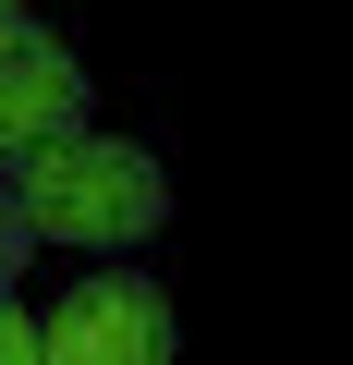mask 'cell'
I'll return each mask as SVG.
<instances>
[{
    "mask_svg": "<svg viewBox=\"0 0 353 365\" xmlns=\"http://www.w3.org/2000/svg\"><path fill=\"white\" fill-rule=\"evenodd\" d=\"M0 207H13L25 244H61V256H122L170 220V182L134 134H37L0 158Z\"/></svg>",
    "mask_w": 353,
    "mask_h": 365,
    "instance_id": "obj_1",
    "label": "cell"
},
{
    "mask_svg": "<svg viewBox=\"0 0 353 365\" xmlns=\"http://www.w3.org/2000/svg\"><path fill=\"white\" fill-rule=\"evenodd\" d=\"M37 353L49 365H170V304H158V280L98 268L37 317Z\"/></svg>",
    "mask_w": 353,
    "mask_h": 365,
    "instance_id": "obj_2",
    "label": "cell"
},
{
    "mask_svg": "<svg viewBox=\"0 0 353 365\" xmlns=\"http://www.w3.org/2000/svg\"><path fill=\"white\" fill-rule=\"evenodd\" d=\"M73 122H86V61L37 13H0V158L37 134H73Z\"/></svg>",
    "mask_w": 353,
    "mask_h": 365,
    "instance_id": "obj_3",
    "label": "cell"
},
{
    "mask_svg": "<svg viewBox=\"0 0 353 365\" xmlns=\"http://www.w3.org/2000/svg\"><path fill=\"white\" fill-rule=\"evenodd\" d=\"M0 365H49V353H37V317L13 304V268H0Z\"/></svg>",
    "mask_w": 353,
    "mask_h": 365,
    "instance_id": "obj_4",
    "label": "cell"
},
{
    "mask_svg": "<svg viewBox=\"0 0 353 365\" xmlns=\"http://www.w3.org/2000/svg\"><path fill=\"white\" fill-rule=\"evenodd\" d=\"M13 256H25V232H13V207H0V268H13Z\"/></svg>",
    "mask_w": 353,
    "mask_h": 365,
    "instance_id": "obj_5",
    "label": "cell"
},
{
    "mask_svg": "<svg viewBox=\"0 0 353 365\" xmlns=\"http://www.w3.org/2000/svg\"><path fill=\"white\" fill-rule=\"evenodd\" d=\"M0 13H25V0H0Z\"/></svg>",
    "mask_w": 353,
    "mask_h": 365,
    "instance_id": "obj_6",
    "label": "cell"
}]
</instances>
